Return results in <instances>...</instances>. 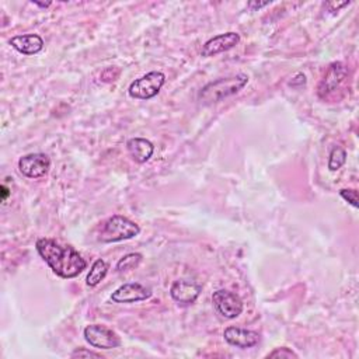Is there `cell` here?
Wrapping results in <instances>:
<instances>
[{
    "label": "cell",
    "mask_w": 359,
    "mask_h": 359,
    "mask_svg": "<svg viewBox=\"0 0 359 359\" xmlns=\"http://www.w3.org/2000/svg\"><path fill=\"white\" fill-rule=\"evenodd\" d=\"M35 248L39 257L53 271V273L63 279L76 278L87 268V261L79 254L76 248L72 245L60 244L53 238H38Z\"/></svg>",
    "instance_id": "cell-1"
},
{
    "label": "cell",
    "mask_w": 359,
    "mask_h": 359,
    "mask_svg": "<svg viewBox=\"0 0 359 359\" xmlns=\"http://www.w3.org/2000/svg\"><path fill=\"white\" fill-rule=\"evenodd\" d=\"M247 83H248V76L244 73L233 74L229 77H220L215 81L208 83L205 87H202L198 94V100L205 105L216 104L227 97L237 94L240 90L244 88Z\"/></svg>",
    "instance_id": "cell-2"
},
{
    "label": "cell",
    "mask_w": 359,
    "mask_h": 359,
    "mask_svg": "<svg viewBox=\"0 0 359 359\" xmlns=\"http://www.w3.org/2000/svg\"><path fill=\"white\" fill-rule=\"evenodd\" d=\"M140 227L133 220L122 215H112L100 223L97 229V240L101 243H118L136 237Z\"/></svg>",
    "instance_id": "cell-3"
},
{
    "label": "cell",
    "mask_w": 359,
    "mask_h": 359,
    "mask_svg": "<svg viewBox=\"0 0 359 359\" xmlns=\"http://www.w3.org/2000/svg\"><path fill=\"white\" fill-rule=\"evenodd\" d=\"M165 83V76L161 72H149L144 76L133 80L128 88L132 98L150 100L156 97Z\"/></svg>",
    "instance_id": "cell-4"
},
{
    "label": "cell",
    "mask_w": 359,
    "mask_h": 359,
    "mask_svg": "<svg viewBox=\"0 0 359 359\" xmlns=\"http://www.w3.org/2000/svg\"><path fill=\"white\" fill-rule=\"evenodd\" d=\"M84 339L94 348L114 349L121 345L119 335L109 327L102 324H90L83 331Z\"/></svg>",
    "instance_id": "cell-5"
},
{
    "label": "cell",
    "mask_w": 359,
    "mask_h": 359,
    "mask_svg": "<svg viewBox=\"0 0 359 359\" xmlns=\"http://www.w3.org/2000/svg\"><path fill=\"white\" fill-rule=\"evenodd\" d=\"M212 303L216 311L224 318L238 317L244 307L243 300L240 299L238 294L224 289H219L212 294Z\"/></svg>",
    "instance_id": "cell-6"
},
{
    "label": "cell",
    "mask_w": 359,
    "mask_h": 359,
    "mask_svg": "<svg viewBox=\"0 0 359 359\" xmlns=\"http://www.w3.org/2000/svg\"><path fill=\"white\" fill-rule=\"evenodd\" d=\"M50 167V160L43 153H29L18 160V171L27 178H41Z\"/></svg>",
    "instance_id": "cell-7"
},
{
    "label": "cell",
    "mask_w": 359,
    "mask_h": 359,
    "mask_svg": "<svg viewBox=\"0 0 359 359\" xmlns=\"http://www.w3.org/2000/svg\"><path fill=\"white\" fill-rule=\"evenodd\" d=\"M201 292H202V286L198 282L188 280V279L174 280L170 287V296L180 306H189L195 303Z\"/></svg>",
    "instance_id": "cell-8"
},
{
    "label": "cell",
    "mask_w": 359,
    "mask_h": 359,
    "mask_svg": "<svg viewBox=\"0 0 359 359\" xmlns=\"http://www.w3.org/2000/svg\"><path fill=\"white\" fill-rule=\"evenodd\" d=\"M151 296V289L139 282H128L115 289L111 294L114 303H135L146 300Z\"/></svg>",
    "instance_id": "cell-9"
},
{
    "label": "cell",
    "mask_w": 359,
    "mask_h": 359,
    "mask_svg": "<svg viewBox=\"0 0 359 359\" xmlns=\"http://www.w3.org/2000/svg\"><path fill=\"white\" fill-rule=\"evenodd\" d=\"M346 76H348V70L341 62H335L330 65L323 81L318 86V95L325 98L334 94L344 84V81L346 80Z\"/></svg>",
    "instance_id": "cell-10"
},
{
    "label": "cell",
    "mask_w": 359,
    "mask_h": 359,
    "mask_svg": "<svg viewBox=\"0 0 359 359\" xmlns=\"http://www.w3.org/2000/svg\"><path fill=\"white\" fill-rule=\"evenodd\" d=\"M223 338L227 344L241 348V349H247V348H252L259 342V334L252 331V330H245V328H240V327H234L230 325L223 331Z\"/></svg>",
    "instance_id": "cell-11"
},
{
    "label": "cell",
    "mask_w": 359,
    "mask_h": 359,
    "mask_svg": "<svg viewBox=\"0 0 359 359\" xmlns=\"http://www.w3.org/2000/svg\"><path fill=\"white\" fill-rule=\"evenodd\" d=\"M238 42H240V35L237 32L230 31V32L219 34L203 43L201 53L202 56H215L217 53H222L234 48L236 45H238Z\"/></svg>",
    "instance_id": "cell-12"
},
{
    "label": "cell",
    "mask_w": 359,
    "mask_h": 359,
    "mask_svg": "<svg viewBox=\"0 0 359 359\" xmlns=\"http://www.w3.org/2000/svg\"><path fill=\"white\" fill-rule=\"evenodd\" d=\"M17 52L22 55H35L42 50L43 48V39L38 34H22L15 35L8 42Z\"/></svg>",
    "instance_id": "cell-13"
},
{
    "label": "cell",
    "mask_w": 359,
    "mask_h": 359,
    "mask_svg": "<svg viewBox=\"0 0 359 359\" xmlns=\"http://www.w3.org/2000/svg\"><path fill=\"white\" fill-rule=\"evenodd\" d=\"M129 156L136 163H146L154 153V144L144 137H132L126 142Z\"/></svg>",
    "instance_id": "cell-14"
},
{
    "label": "cell",
    "mask_w": 359,
    "mask_h": 359,
    "mask_svg": "<svg viewBox=\"0 0 359 359\" xmlns=\"http://www.w3.org/2000/svg\"><path fill=\"white\" fill-rule=\"evenodd\" d=\"M107 273H108V264L102 258H98L93 262L90 272L86 278V283L91 287H94L98 283H101V280L107 276Z\"/></svg>",
    "instance_id": "cell-15"
},
{
    "label": "cell",
    "mask_w": 359,
    "mask_h": 359,
    "mask_svg": "<svg viewBox=\"0 0 359 359\" xmlns=\"http://www.w3.org/2000/svg\"><path fill=\"white\" fill-rule=\"evenodd\" d=\"M143 255L140 252H130L123 255L118 262H116V271L118 272H123V271H129V269H135L137 268V265L142 262Z\"/></svg>",
    "instance_id": "cell-16"
},
{
    "label": "cell",
    "mask_w": 359,
    "mask_h": 359,
    "mask_svg": "<svg viewBox=\"0 0 359 359\" xmlns=\"http://www.w3.org/2000/svg\"><path fill=\"white\" fill-rule=\"evenodd\" d=\"M346 161V151L339 147V146H335L331 153H330V157H328V168L331 171H337L339 170Z\"/></svg>",
    "instance_id": "cell-17"
},
{
    "label": "cell",
    "mask_w": 359,
    "mask_h": 359,
    "mask_svg": "<svg viewBox=\"0 0 359 359\" xmlns=\"http://www.w3.org/2000/svg\"><path fill=\"white\" fill-rule=\"evenodd\" d=\"M266 358H299V355L296 352H293L290 348L282 346V348H276L272 352H269L266 355Z\"/></svg>",
    "instance_id": "cell-18"
},
{
    "label": "cell",
    "mask_w": 359,
    "mask_h": 359,
    "mask_svg": "<svg viewBox=\"0 0 359 359\" xmlns=\"http://www.w3.org/2000/svg\"><path fill=\"white\" fill-rule=\"evenodd\" d=\"M339 195H341L348 203H351L353 208H358V191H356V189L344 188V189L339 191Z\"/></svg>",
    "instance_id": "cell-19"
},
{
    "label": "cell",
    "mask_w": 359,
    "mask_h": 359,
    "mask_svg": "<svg viewBox=\"0 0 359 359\" xmlns=\"http://www.w3.org/2000/svg\"><path fill=\"white\" fill-rule=\"evenodd\" d=\"M72 358H102L101 353L90 351V349H84V348H77L72 352L70 355Z\"/></svg>",
    "instance_id": "cell-20"
},
{
    "label": "cell",
    "mask_w": 359,
    "mask_h": 359,
    "mask_svg": "<svg viewBox=\"0 0 359 359\" xmlns=\"http://www.w3.org/2000/svg\"><path fill=\"white\" fill-rule=\"evenodd\" d=\"M269 3L268 1H264V3H259V1H250L248 3V7L250 8H261V7H265V6H268Z\"/></svg>",
    "instance_id": "cell-21"
},
{
    "label": "cell",
    "mask_w": 359,
    "mask_h": 359,
    "mask_svg": "<svg viewBox=\"0 0 359 359\" xmlns=\"http://www.w3.org/2000/svg\"><path fill=\"white\" fill-rule=\"evenodd\" d=\"M8 189H7V187L6 185H1V201H6L7 199V196H8Z\"/></svg>",
    "instance_id": "cell-22"
},
{
    "label": "cell",
    "mask_w": 359,
    "mask_h": 359,
    "mask_svg": "<svg viewBox=\"0 0 359 359\" xmlns=\"http://www.w3.org/2000/svg\"><path fill=\"white\" fill-rule=\"evenodd\" d=\"M35 6H38V7H42V8H46V7H49L50 6V1H46V3H39V1H32Z\"/></svg>",
    "instance_id": "cell-23"
}]
</instances>
